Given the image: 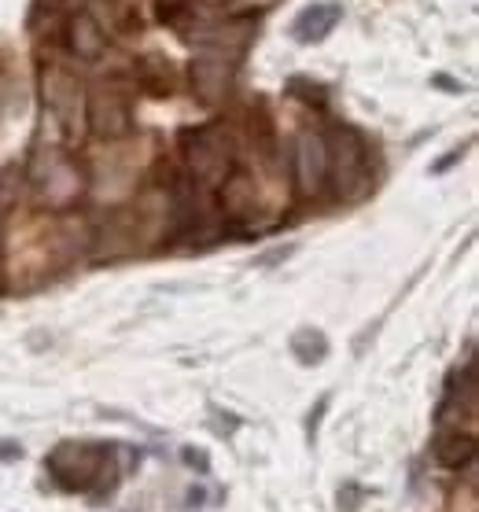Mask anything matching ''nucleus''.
<instances>
[{
  "label": "nucleus",
  "mask_w": 479,
  "mask_h": 512,
  "mask_svg": "<svg viewBox=\"0 0 479 512\" xmlns=\"http://www.w3.org/2000/svg\"><path fill=\"white\" fill-rule=\"evenodd\" d=\"M188 454V465H196V468H207V457H199L203 450H185Z\"/></svg>",
  "instance_id": "14"
},
{
  "label": "nucleus",
  "mask_w": 479,
  "mask_h": 512,
  "mask_svg": "<svg viewBox=\"0 0 479 512\" xmlns=\"http://www.w3.org/2000/svg\"><path fill=\"white\" fill-rule=\"evenodd\" d=\"M457 159H461V152H450V155H446V159H443V163L435 166V174H443L446 166H454V163H457Z\"/></svg>",
  "instance_id": "15"
},
{
  "label": "nucleus",
  "mask_w": 479,
  "mask_h": 512,
  "mask_svg": "<svg viewBox=\"0 0 479 512\" xmlns=\"http://www.w3.org/2000/svg\"><path fill=\"white\" fill-rule=\"evenodd\" d=\"M192 89L203 104H222L233 89V67L225 56H203L192 63Z\"/></svg>",
  "instance_id": "6"
},
{
  "label": "nucleus",
  "mask_w": 479,
  "mask_h": 512,
  "mask_svg": "<svg viewBox=\"0 0 479 512\" xmlns=\"http://www.w3.org/2000/svg\"><path fill=\"white\" fill-rule=\"evenodd\" d=\"M435 457H439L443 468L468 465L476 457V439L468 431H446V435H439V443H435Z\"/></svg>",
  "instance_id": "9"
},
{
  "label": "nucleus",
  "mask_w": 479,
  "mask_h": 512,
  "mask_svg": "<svg viewBox=\"0 0 479 512\" xmlns=\"http://www.w3.org/2000/svg\"><path fill=\"white\" fill-rule=\"evenodd\" d=\"M288 89H292V93H299V89H306V100L303 104H325V89H321V85H310V82H303V78H295L292 85H288Z\"/></svg>",
  "instance_id": "12"
},
{
  "label": "nucleus",
  "mask_w": 479,
  "mask_h": 512,
  "mask_svg": "<svg viewBox=\"0 0 479 512\" xmlns=\"http://www.w3.org/2000/svg\"><path fill=\"white\" fill-rule=\"evenodd\" d=\"M222 203L233 218H244L247 210L255 207V181L247 174H240V170H233V174L222 181Z\"/></svg>",
  "instance_id": "10"
},
{
  "label": "nucleus",
  "mask_w": 479,
  "mask_h": 512,
  "mask_svg": "<svg viewBox=\"0 0 479 512\" xmlns=\"http://www.w3.org/2000/svg\"><path fill=\"white\" fill-rule=\"evenodd\" d=\"M15 457H23V446H15V443L0 446V461H15Z\"/></svg>",
  "instance_id": "13"
},
{
  "label": "nucleus",
  "mask_w": 479,
  "mask_h": 512,
  "mask_svg": "<svg viewBox=\"0 0 479 512\" xmlns=\"http://www.w3.org/2000/svg\"><path fill=\"white\" fill-rule=\"evenodd\" d=\"M181 152H185L188 166L199 181L207 185H222L225 177L233 174V144L218 126H199L181 133Z\"/></svg>",
  "instance_id": "1"
},
{
  "label": "nucleus",
  "mask_w": 479,
  "mask_h": 512,
  "mask_svg": "<svg viewBox=\"0 0 479 512\" xmlns=\"http://www.w3.org/2000/svg\"><path fill=\"white\" fill-rule=\"evenodd\" d=\"M45 104L52 107V115L59 118V126L74 133L78 129V111H82V89L78 82H71L67 74H59V67H52L45 74Z\"/></svg>",
  "instance_id": "5"
},
{
  "label": "nucleus",
  "mask_w": 479,
  "mask_h": 512,
  "mask_svg": "<svg viewBox=\"0 0 479 512\" xmlns=\"http://www.w3.org/2000/svg\"><path fill=\"white\" fill-rule=\"evenodd\" d=\"M339 19H343V8H339V4H310V8L295 19L292 34H295V41H303V45H317V41H325V37L336 30Z\"/></svg>",
  "instance_id": "7"
},
{
  "label": "nucleus",
  "mask_w": 479,
  "mask_h": 512,
  "mask_svg": "<svg viewBox=\"0 0 479 512\" xmlns=\"http://www.w3.org/2000/svg\"><path fill=\"white\" fill-rule=\"evenodd\" d=\"M295 185L299 192H317V188H325L328 181V144L321 133H303V137L295 140Z\"/></svg>",
  "instance_id": "3"
},
{
  "label": "nucleus",
  "mask_w": 479,
  "mask_h": 512,
  "mask_svg": "<svg viewBox=\"0 0 479 512\" xmlns=\"http://www.w3.org/2000/svg\"><path fill=\"white\" fill-rule=\"evenodd\" d=\"M67 41H71L74 56L78 59H100L107 52V34L104 26L96 23L89 12H78L67 26Z\"/></svg>",
  "instance_id": "8"
},
{
  "label": "nucleus",
  "mask_w": 479,
  "mask_h": 512,
  "mask_svg": "<svg viewBox=\"0 0 479 512\" xmlns=\"http://www.w3.org/2000/svg\"><path fill=\"white\" fill-rule=\"evenodd\" d=\"M292 354L299 361H303V365H314V361H321L328 354V343H325V336H321V332H310V328H303V332H295L292 336Z\"/></svg>",
  "instance_id": "11"
},
{
  "label": "nucleus",
  "mask_w": 479,
  "mask_h": 512,
  "mask_svg": "<svg viewBox=\"0 0 479 512\" xmlns=\"http://www.w3.org/2000/svg\"><path fill=\"white\" fill-rule=\"evenodd\" d=\"M328 144V177H336L339 196L351 192V188H362L369 181V152H365V140L358 129L339 126L332 133Z\"/></svg>",
  "instance_id": "2"
},
{
  "label": "nucleus",
  "mask_w": 479,
  "mask_h": 512,
  "mask_svg": "<svg viewBox=\"0 0 479 512\" xmlns=\"http://www.w3.org/2000/svg\"><path fill=\"white\" fill-rule=\"evenodd\" d=\"M85 126L93 129L96 137L118 140L133 129V115H129L126 100H118V96H93L85 104Z\"/></svg>",
  "instance_id": "4"
},
{
  "label": "nucleus",
  "mask_w": 479,
  "mask_h": 512,
  "mask_svg": "<svg viewBox=\"0 0 479 512\" xmlns=\"http://www.w3.org/2000/svg\"><path fill=\"white\" fill-rule=\"evenodd\" d=\"M4 262H8V251H4V229H0V280H4Z\"/></svg>",
  "instance_id": "16"
}]
</instances>
